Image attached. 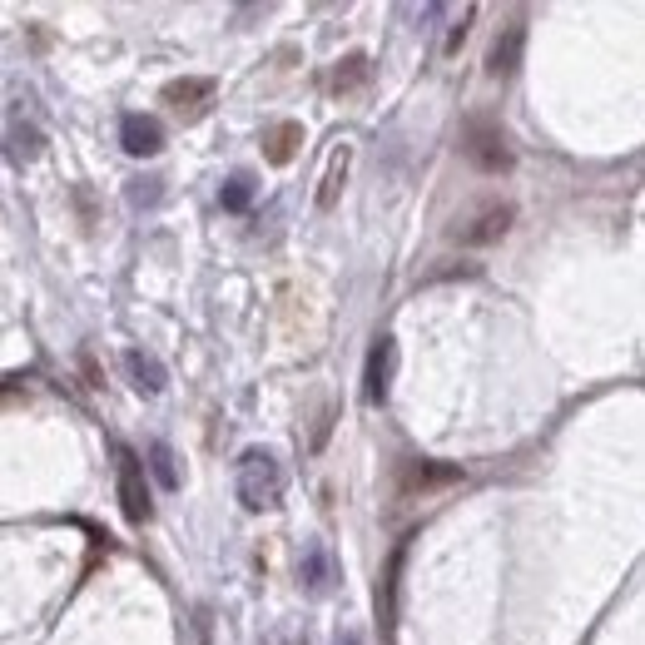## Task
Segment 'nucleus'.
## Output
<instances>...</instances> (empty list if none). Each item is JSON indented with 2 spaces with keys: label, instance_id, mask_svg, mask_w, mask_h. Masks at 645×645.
<instances>
[{
  "label": "nucleus",
  "instance_id": "f257e3e1",
  "mask_svg": "<svg viewBox=\"0 0 645 645\" xmlns=\"http://www.w3.org/2000/svg\"><path fill=\"white\" fill-rule=\"evenodd\" d=\"M283 487H288V477H283L278 452H268V447H244L239 452V462H234V492H239V502L249 512H273L283 502Z\"/></svg>",
  "mask_w": 645,
  "mask_h": 645
},
{
  "label": "nucleus",
  "instance_id": "f03ea898",
  "mask_svg": "<svg viewBox=\"0 0 645 645\" xmlns=\"http://www.w3.org/2000/svg\"><path fill=\"white\" fill-rule=\"evenodd\" d=\"M462 154L482 174H512V164H516L512 139H507V129L497 125L492 115H472L467 120V129H462Z\"/></svg>",
  "mask_w": 645,
  "mask_h": 645
},
{
  "label": "nucleus",
  "instance_id": "7ed1b4c3",
  "mask_svg": "<svg viewBox=\"0 0 645 645\" xmlns=\"http://www.w3.org/2000/svg\"><path fill=\"white\" fill-rule=\"evenodd\" d=\"M512 219H516V209L507 204V199H487L472 219H462V224L452 229V239H457V244H467V249H487V244L507 239Z\"/></svg>",
  "mask_w": 645,
  "mask_h": 645
},
{
  "label": "nucleus",
  "instance_id": "20e7f679",
  "mask_svg": "<svg viewBox=\"0 0 645 645\" xmlns=\"http://www.w3.org/2000/svg\"><path fill=\"white\" fill-rule=\"evenodd\" d=\"M115 467H120V507L134 526H144L149 521V482H144V462H139V452H129V447H115Z\"/></svg>",
  "mask_w": 645,
  "mask_h": 645
},
{
  "label": "nucleus",
  "instance_id": "39448f33",
  "mask_svg": "<svg viewBox=\"0 0 645 645\" xmlns=\"http://www.w3.org/2000/svg\"><path fill=\"white\" fill-rule=\"evenodd\" d=\"M392 373H397V343L383 333V338L368 348V363H363V397H368L373 407H383L387 402V392H392Z\"/></svg>",
  "mask_w": 645,
  "mask_h": 645
},
{
  "label": "nucleus",
  "instance_id": "423d86ee",
  "mask_svg": "<svg viewBox=\"0 0 645 645\" xmlns=\"http://www.w3.org/2000/svg\"><path fill=\"white\" fill-rule=\"evenodd\" d=\"M298 581H303L308 596H328V591H333L338 566H333V556H328L323 541H308V546H303V556H298Z\"/></svg>",
  "mask_w": 645,
  "mask_h": 645
},
{
  "label": "nucleus",
  "instance_id": "0eeeda50",
  "mask_svg": "<svg viewBox=\"0 0 645 645\" xmlns=\"http://www.w3.org/2000/svg\"><path fill=\"white\" fill-rule=\"evenodd\" d=\"M209 100H214V80H204V75H184V80L164 85V105H174L184 120H199Z\"/></svg>",
  "mask_w": 645,
  "mask_h": 645
},
{
  "label": "nucleus",
  "instance_id": "6e6552de",
  "mask_svg": "<svg viewBox=\"0 0 645 645\" xmlns=\"http://www.w3.org/2000/svg\"><path fill=\"white\" fill-rule=\"evenodd\" d=\"M120 144H125V154H134V159H149V154H159L164 149V125L154 120V115H125L120 120Z\"/></svg>",
  "mask_w": 645,
  "mask_h": 645
},
{
  "label": "nucleus",
  "instance_id": "1a4fd4ad",
  "mask_svg": "<svg viewBox=\"0 0 645 645\" xmlns=\"http://www.w3.org/2000/svg\"><path fill=\"white\" fill-rule=\"evenodd\" d=\"M452 482H462V467H452V462H407L397 487H402V497H417V492L452 487Z\"/></svg>",
  "mask_w": 645,
  "mask_h": 645
},
{
  "label": "nucleus",
  "instance_id": "9d476101",
  "mask_svg": "<svg viewBox=\"0 0 645 645\" xmlns=\"http://www.w3.org/2000/svg\"><path fill=\"white\" fill-rule=\"evenodd\" d=\"M521 50H526V25L521 20H512L497 40H492V50H487V70L497 75V80H507V75H516V65H521Z\"/></svg>",
  "mask_w": 645,
  "mask_h": 645
},
{
  "label": "nucleus",
  "instance_id": "9b49d317",
  "mask_svg": "<svg viewBox=\"0 0 645 645\" xmlns=\"http://www.w3.org/2000/svg\"><path fill=\"white\" fill-rule=\"evenodd\" d=\"M125 373H129V383L139 387V392H164L169 387V373H164V363L149 353V348H129L125 353Z\"/></svg>",
  "mask_w": 645,
  "mask_h": 645
},
{
  "label": "nucleus",
  "instance_id": "f8f14e48",
  "mask_svg": "<svg viewBox=\"0 0 645 645\" xmlns=\"http://www.w3.org/2000/svg\"><path fill=\"white\" fill-rule=\"evenodd\" d=\"M298 149H303V125L298 120H283V125H273L263 134V159L268 164H293Z\"/></svg>",
  "mask_w": 645,
  "mask_h": 645
},
{
  "label": "nucleus",
  "instance_id": "ddd939ff",
  "mask_svg": "<svg viewBox=\"0 0 645 645\" xmlns=\"http://www.w3.org/2000/svg\"><path fill=\"white\" fill-rule=\"evenodd\" d=\"M348 164H353V149H348V144L333 149V159H328V169H323V179H318V209H323V214L338 204V194H343V184H348Z\"/></svg>",
  "mask_w": 645,
  "mask_h": 645
},
{
  "label": "nucleus",
  "instance_id": "4468645a",
  "mask_svg": "<svg viewBox=\"0 0 645 645\" xmlns=\"http://www.w3.org/2000/svg\"><path fill=\"white\" fill-rule=\"evenodd\" d=\"M368 75H373V60H368L363 50H353V55H343V60L333 65V80H328V85H333V95H348V90H358Z\"/></svg>",
  "mask_w": 645,
  "mask_h": 645
},
{
  "label": "nucleus",
  "instance_id": "2eb2a0df",
  "mask_svg": "<svg viewBox=\"0 0 645 645\" xmlns=\"http://www.w3.org/2000/svg\"><path fill=\"white\" fill-rule=\"evenodd\" d=\"M258 184L249 169H239V174H229V184L219 189V204H224V214H249V204H254Z\"/></svg>",
  "mask_w": 645,
  "mask_h": 645
},
{
  "label": "nucleus",
  "instance_id": "dca6fc26",
  "mask_svg": "<svg viewBox=\"0 0 645 645\" xmlns=\"http://www.w3.org/2000/svg\"><path fill=\"white\" fill-rule=\"evenodd\" d=\"M149 472H154V482H159L164 492H174V487H179V467H174L169 442H149Z\"/></svg>",
  "mask_w": 645,
  "mask_h": 645
},
{
  "label": "nucleus",
  "instance_id": "f3484780",
  "mask_svg": "<svg viewBox=\"0 0 645 645\" xmlns=\"http://www.w3.org/2000/svg\"><path fill=\"white\" fill-rule=\"evenodd\" d=\"M402 556H407V546H397V551L387 556V576H383V591H378V611H383L387 626H392V596H397V571H402Z\"/></svg>",
  "mask_w": 645,
  "mask_h": 645
},
{
  "label": "nucleus",
  "instance_id": "a211bd4d",
  "mask_svg": "<svg viewBox=\"0 0 645 645\" xmlns=\"http://www.w3.org/2000/svg\"><path fill=\"white\" fill-rule=\"evenodd\" d=\"M472 20H477V5H467V10H462V20H457V25L447 30V40H442V55H457V50H462V40H467Z\"/></svg>",
  "mask_w": 645,
  "mask_h": 645
},
{
  "label": "nucleus",
  "instance_id": "6ab92c4d",
  "mask_svg": "<svg viewBox=\"0 0 645 645\" xmlns=\"http://www.w3.org/2000/svg\"><path fill=\"white\" fill-rule=\"evenodd\" d=\"M338 645H363V636H358V631L348 626V631H338Z\"/></svg>",
  "mask_w": 645,
  "mask_h": 645
}]
</instances>
